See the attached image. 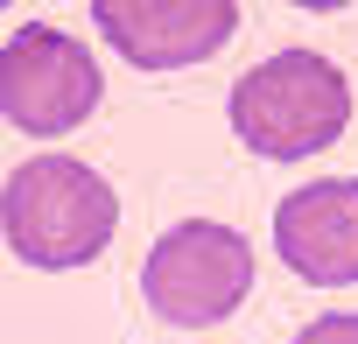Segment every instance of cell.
Returning a JSON list of instances; mask_svg holds the SVG:
<instances>
[{
    "label": "cell",
    "mask_w": 358,
    "mask_h": 344,
    "mask_svg": "<svg viewBox=\"0 0 358 344\" xmlns=\"http://www.w3.org/2000/svg\"><path fill=\"white\" fill-rule=\"evenodd\" d=\"M0 225H8V246L29 267H85L106 253L113 225H120V197L106 176H92L71 155H36L22 162L8 190H0Z\"/></svg>",
    "instance_id": "6da1fadb"
},
{
    "label": "cell",
    "mask_w": 358,
    "mask_h": 344,
    "mask_svg": "<svg viewBox=\"0 0 358 344\" xmlns=\"http://www.w3.org/2000/svg\"><path fill=\"white\" fill-rule=\"evenodd\" d=\"M344 120H351V78L337 64H323L316 50H281V57L253 64L232 92V127L267 162L323 155L344 134Z\"/></svg>",
    "instance_id": "7a4b0ae2"
},
{
    "label": "cell",
    "mask_w": 358,
    "mask_h": 344,
    "mask_svg": "<svg viewBox=\"0 0 358 344\" xmlns=\"http://www.w3.org/2000/svg\"><path fill=\"white\" fill-rule=\"evenodd\" d=\"M141 288H148V309L176 330L225 323L253 288V246L218 218H190V225L155 239V253L141 267Z\"/></svg>",
    "instance_id": "3957f363"
},
{
    "label": "cell",
    "mask_w": 358,
    "mask_h": 344,
    "mask_svg": "<svg viewBox=\"0 0 358 344\" xmlns=\"http://www.w3.org/2000/svg\"><path fill=\"white\" fill-rule=\"evenodd\" d=\"M99 92H106V78H99L92 50L50 22L15 29V43L0 50V113L22 134H71L78 120H92Z\"/></svg>",
    "instance_id": "277c9868"
},
{
    "label": "cell",
    "mask_w": 358,
    "mask_h": 344,
    "mask_svg": "<svg viewBox=\"0 0 358 344\" xmlns=\"http://www.w3.org/2000/svg\"><path fill=\"white\" fill-rule=\"evenodd\" d=\"M92 22L134 71H183L239 36V0H92Z\"/></svg>",
    "instance_id": "5b68a950"
},
{
    "label": "cell",
    "mask_w": 358,
    "mask_h": 344,
    "mask_svg": "<svg viewBox=\"0 0 358 344\" xmlns=\"http://www.w3.org/2000/svg\"><path fill=\"white\" fill-rule=\"evenodd\" d=\"M274 246H281L295 281L351 288L358 281V183L351 176H323V183H302L295 197H281Z\"/></svg>",
    "instance_id": "8992f818"
},
{
    "label": "cell",
    "mask_w": 358,
    "mask_h": 344,
    "mask_svg": "<svg viewBox=\"0 0 358 344\" xmlns=\"http://www.w3.org/2000/svg\"><path fill=\"white\" fill-rule=\"evenodd\" d=\"M295 344H358V316H316Z\"/></svg>",
    "instance_id": "52a82bcc"
},
{
    "label": "cell",
    "mask_w": 358,
    "mask_h": 344,
    "mask_svg": "<svg viewBox=\"0 0 358 344\" xmlns=\"http://www.w3.org/2000/svg\"><path fill=\"white\" fill-rule=\"evenodd\" d=\"M295 8H309V15H330V8H351V0H295Z\"/></svg>",
    "instance_id": "ba28073f"
},
{
    "label": "cell",
    "mask_w": 358,
    "mask_h": 344,
    "mask_svg": "<svg viewBox=\"0 0 358 344\" xmlns=\"http://www.w3.org/2000/svg\"><path fill=\"white\" fill-rule=\"evenodd\" d=\"M0 8H8V0H0Z\"/></svg>",
    "instance_id": "9c48e42d"
}]
</instances>
